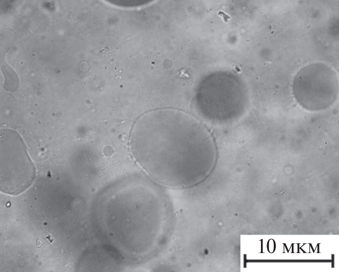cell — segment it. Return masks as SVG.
<instances>
[{
  "instance_id": "6da1fadb",
  "label": "cell",
  "mask_w": 339,
  "mask_h": 272,
  "mask_svg": "<svg viewBox=\"0 0 339 272\" xmlns=\"http://www.w3.org/2000/svg\"><path fill=\"white\" fill-rule=\"evenodd\" d=\"M132 154L141 168L162 185L183 187L204 179L217 156L207 128L187 114L172 109L146 113L130 137Z\"/></svg>"
},
{
  "instance_id": "3957f363",
  "label": "cell",
  "mask_w": 339,
  "mask_h": 272,
  "mask_svg": "<svg viewBox=\"0 0 339 272\" xmlns=\"http://www.w3.org/2000/svg\"><path fill=\"white\" fill-rule=\"evenodd\" d=\"M1 189L18 194L32 182L33 163L21 136L10 129L1 130Z\"/></svg>"
},
{
  "instance_id": "5b68a950",
  "label": "cell",
  "mask_w": 339,
  "mask_h": 272,
  "mask_svg": "<svg viewBox=\"0 0 339 272\" xmlns=\"http://www.w3.org/2000/svg\"><path fill=\"white\" fill-rule=\"evenodd\" d=\"M121 189V239L124 254L141 257L145 242L146 220L144 195L145 188L140 182H125Z\"/></svg>"
},
{
  "instance_id": "277c9868",
  "label": "cell",
  "mask_w": 339,
  "mask_h": 272,
  "mask_svg": "<svg viewBox=\"0 0 339 272\" xmlns=\"http://www.w3.org/2000/svg\"><path fill=\"white\" fill-rule=\"evenodd\" d=\"M293 93L298 103L310 111L327 108L336 100L338 90L335 72L326 66H307L295 76Z\"/></svg>"
},
{
  "instance_id": "7a4b0ae2",
  "label": "cell",
  "mask_w": 339,
  "mask_h": 272,
  "mask_svg": "<svg viewBox=\"0 0 339 272\" xmlns=\"http://www.w3.org/2000/svg\"><path fill=\"white\" fill-rule=\"evenodd\" d=\"M202 84L198 90V102L203 116L216 123H225L238 118L248 102L246 87L239 79L225 77Z\"/></svg>"
}]
</instances>
